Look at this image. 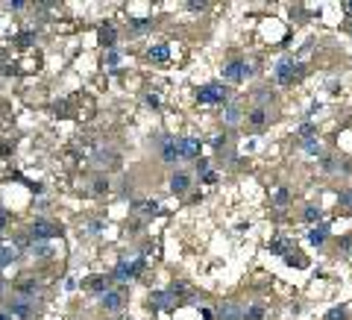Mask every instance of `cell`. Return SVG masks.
<instances>
[{
    "mask_svg": "<svg viewBox=\"0 0 352 320\" xmlns=\"http://www.w3.org/2000/svg\"><path fill=\"white\" fill-rule=\"evenodd\" d=\"M273 200H276L279 206H285V203H288V191H285V188H279V191L273 194Z\"/></svg>",
    "mask_w": 352,
    "mask_h": 320,
    "instance_id": "cell-31",
    "label": "cell"
},
{
    "mask_svg": "<svg viewBox=\"0 0 352 320\" xmlns=\"http://www.w3.org/2000/svg\"><path fill=\"white\" fill-rule=\"evenodd\" d=\"M62 229L53 224V221H35L32 224V229H30V235L35 238V241H50V238H56Z\"/></svg>",
    "mask_w": 352,
    "mask_h": 320,
    "instance_id": "cell-3",
    "label": "cell"
},
{
    "mask_svg": "<svg viewBox=\"0 0 352 320\" xmlns=\"http://www.w3.org/2000/svg\"><path fill=\"white\" fill-rule=\"evenodd\" d=\"M256 100H258V103H267V100H270V91H264V88L256 91Z\"/></svg>",
    "mask_w": 352,
    "mask_h": 320,
    "instance_id": "cell-36",
    "label": "cell"
},
{
    "mask_svg": "<svg viewBox=\"0 0 352 320\" xmlns=\"http://www.w3.org/2000/svg\"><path fill=\"white\" fill-rule=\"evenodd\" d=\"M0 320H12V318H9V315H6V312H0Z\"/></svg>",
    "mask_w": 352,
    "mask_h": 320,
    "instance_id": "cell-41",
    "label": "cell"
},
{
    "mask_svg": "<svg viewBox=\"0 0 352 320\" xmlns=\"http://www.w3.org/2000/svg\"><path fill=\"white\" fill-rule=\"evenodd\" d=\"M85 285H88V291H97V294L103 297V294L109 291V276H91Z\"/></svg>",
    "mask_w": 352,
    "mask_h": 320,
    "instance_id": "cell-12",
    "label": "cell"
},
{
    "mask_svg": "<svg viewBox=\"0 0 352 320\" xmlns=\"http://www.w3.org/2000/svg\"><path fill=\"white\" fill-rule=\"evenodd\" d=\"M250 124H253V127H264V124H267V115H264V109L250 112Z\"/></svg>",
    "mask_w": 352,
    "mask_h": 320,
    "instance_id": "cell-21",
    "label": "cell"
},
{
    "mask_svg": "<svg viewBox=\"0 0 352 320\" xmlns=\"http://www.w3.org/2000/svg\"><path fill=\"white\" fill-rule=\"evenodd\" d=\"M32 41H35V35H32V32H21V35H18V44H21V47H30Z\"/></svg>",
    "mask_w": 352,
    "mask_h": 320,
    "instance_id": "cell-30",
    "label": "cell"
},
{
    "mask_svg": "<svg viewBox=\"0 0 352 320\" xmlns=\"http://www.w3.org/2000/svg\"><path fill=\"white\" fill-rule=\"evenodd\" d=\"M217 318H220V320H241V312H238L235 303H226V306L217 309Z\"/></svg>",
    "mask_w": 352,
    "mask_h": 320,
    "instance_id": "cell-13",
    "label": "cell"
},
{
    "mask_svg": "<svg viewBox=\"0 0 352 320\" xmlns=\"http://www.w3.org/2000/svg\"><path fill=\"white\" fill-rule=\"evenodd\" d=\"M299 135H302V138H311V135H314V124H302V127H299Z\"/></svg>",
    "mask_w": 352,
    "mask_h": 320,
    "instance_id": "cell-32",
    "label": "cell"
},
{
    "mask_svg": "<svg viewBox=\"0 0 352 320\" xmlns=\"http://www.w3.org/2000/svg\"><path fill=\"white\" fill-rule=\"evenodd\" d=\"M214 179H217V173H214V170H209V173H206V176H203V182H209V185H211V182H214Z\"/></svg>",
    "mask_w": 352,
    "mask_h": 320,
    "instance_id": "cell-38",
    "label": "cell"
},
{
    "mask_svg": "<svg viewBox=\"0 0 352 320\" xmlns=\"http://www.w3.org/2000/svg\"><path fill=\"white\" fill-rule=\"evenodd\" d=\"M350 35H352V24H350Z\"/></svg>",
    "mask_w": 352,
    "mask_h": 320,
    "instance_id": "cell-44",
    "label": "cell"
},
{
    "mask_svg": "<svg viewBox=\"0 0 352 320\" xmlns=\"http://www.w3.org/2000/svg\"><path fill=\"white\" fill-rule=\"evenodd\" d=\"M241 118H244V115H241V109H238V106H226V109H223V121L229 124V127H238V124H241Z\"/></svg>",
    "mask_w": 352,
    "mask_h": 320,
    "instance_id": "cell-15",
    "label": "cell"
},
{
    "mask_svg": "<svg viewBox=\"0 0 352 320\" xmlns=\"http://www.w3.org/2000/svg\"><path fill=\"white\" fill-rule=\"evenodd\" d=\"M197 103H220V106H226V103H229V88L220 85V82L203 85V88L197 91Z\"/></svg>",
    "mask_w": 352,
    "mask_h": 320,
    "instance_id": "cell-1",
    "label": "cell"
},
{
    "mask_svg": "<svg viewBox=\"0 0 352 320\" xmlns=\"http://www.w3.org/2000/svg\"><path fill=\"white\" fill-rule=\"evenodd\" d=\"M115 276H118V279H124V282L132 276V273H129V264H127V261H121V264L115 267Z\"/></svg>",
    "mask_w": 352,
    "mask_h": 320,
    "instance_id": "cell-26",
    "label": "cell"
},
{
    "mask_svg": "<svg viewBox=\"0 0 352 320\" xmlns=\"http://www.w3.org/2000/svg\"><path fill=\"white\" fill-rule=\"evenodd\" d=\"M302 150L308 156H320V141L317 138H302Z\"/></svg>",
    "mask_w": 352,
    "mask_h": 320,
    "instance_id": "cell-19",
    "label": "cell"
},
{
    "mask_svg": "<svg viewBox=\"0 0 352 320\" xmlns=\"http://www.w3.org/2000/svg\"><path fill=\"white\" fill-rule=\"evenodd\" d=\"M203 141L200 138H182L179 141V159H200Z\"/></svg>",
    "mask_w": 352,
    "mask_h": 320,
    "instance_id": "cell-6",
    "label": "cell"
},
{
    "mask_svg": "<svg viewBox=\"0 0 352 320\" xmlns=\"http://www.w3.org/2000/svg\"><path fill=\"white\" fill-rule=\"evenodd\" d=\"M106 188H109V182H106V179H97V182H94V191L97 194H103Z\"/></svg>",
    "mask_w": 352,
    "mask_h": 320,
    "instance_id": "cell-35",
    "label": "cell"
},
{
    "mask_svg": "<svg viewBox=\"0 0 352 320\" xmlns=\"http://www.w3.org/2000/svg\"><path fill=\"white\" fill-rule=\"evenodd\" d=\"M188 185H191L188 173H173V176H170V191L173 194H185L188 191Z\"/></svg>",
    "mask_w": 352,
    "mask_h": 320,
    "instance_id": "cell-10",
    "label": "cell"
},
{
    "mask_svg": "<svg viewBox=\"0 0 352 320\" xmlns=\"http://www.w3.org/2000/svg\"><path fill=\"white\" fill-rule=\"evenodd\" d=\"M188 9H191V12H200V9H206V3H203V0H191Z\"/></svg>",
    "mask_w": 352,
    "mask_h": 320,
    "instance_id": "cell-33",
    "label": "cell"
},
{
    "mask_svg": "<svg viewBox=\"0 0 352 320\" xmlns=\"http://www.w3.org/2000/svg\"><path fill=\"white\" fill-rule=\"evenodd\" d=\"M247 74H250V65L244 62V59H235V62H229L223 68V80H226V82H241Z\"/></svg>",
    "mask_w": 352,
    "mask_h": 320,
    "instance_id": "cell-4",
    "label": "cell"
},
{
    "mask_svg": "<svg viewBox=\"0 0 352 320\" xmlns=\"http://www.w3.org/2000/svg\"><path fill=\"white\" fill-rule=\"evenodd\" d=\"M32 253H35V256H50V247H47L44 241H35V244H32Z\"/></svg>",
    "mask_w": 352,
    "mask_h": 320,
    "instance_id": "cell-28",
    "label": "cell"
},
{
    "mask_svg": "<svg viewBox=\"0 0 352 320\" xmlns=\"http://www.w3.org/2000/svg\"><path fill=\"white\" fill-rule=\"evenodd\" d=\"M9 224V215H6V212H3V209H0V229H3V226Z\"/></svg>",
    "mask_w": 352,
    "mask_h": 320,
    "instance_id": "cell-40",
    "label": "cell"
},
{
    "mask_svg": "<svg viewBox=\"0 0 352 320\" xmlns=\"http://www.w3.org/2000/svg\"><path fill=\"white\" fill-rule=\"evenodd\" d=\"M9 9H15V12L24 9V0H9Z\"/></svg>",
    "mask_w": 352,
    "mask_h": 320,
    "instance_id": "cell-37",
    "label": "cell"
},
{
    "mask_svg": "<svg viewBox=\"0 0 352 320\" xmlns=\"http://www.w3.org/2000/svg\"><path fill=\"white\" fill-rule=\"evenodd\" d=\"M161 156H164V161H176L179 159V141L164 138V141H161Z\"/></svg>",
    "mask_w": 352,
    "mask_h": 320,
    "instance_id": "cell-9",
    "label": "cell"
},
{
    "mask_svg": "<svg viewBox=\"0 0 352 320\" xmlns=\"http://www.w3.org/2000/svg\"><path fill=\"white\" fill-rule=\"evenodd\" d=\"M261 318H264V309H261V306H253V309L244 315V320H261Z\"/></svg>",
    "mask_w": 352,
    "mask_h": 320,
    "instance_id": "cell-27",
    "label": "cell"
},
{
    "mask_svg": "<svg viewBox=\"0 0 352 320\" xmlns=\"http://www.w3.org/2000/svg\"><path fill=\"white\" fill-rule=\"evenodd\" d=\"M347 12H350V15H352V3H347Z\"/></svg>",
    "mask_w": 352,
    "mask_h": 320,
    "instance_id": "cell-42",
    "label": "cell"
},
{
    "mask_svg": "<svg viewBox=\"0 0 352 320\" xmlns=\"http://www.w3.org/2000/svg\"><path fill=\"white\" fill-rule=\"evenodd\" d=\"M302 218H305V221H308V224H314V221H320V218H323V212H320V209H317V206H308V209H305V215H302Z\"/></svg>",
    "mask_w": 352,
    "mask_h": 320,
    "instance_id": "cell-23",
    "label": "cell"
},
{
    "mask_svg": "<svg viewBox=\"0 0 352 320\" xmlns=\"http://www.w3.org/2000/svg\"><path fill=\"white\" fill-rule=\"evenodd\" d=\"M150 303H153L156 309H173V306H176V294H173V291H156V294L150 297Z\"/></svg>",
    "mask_w": 352,
    "mask_h": 320,
    "instance_id": "cell-8",
    "label": "cell"
},
{
    "mask_svg": "<svg viewBox=\"0 0 352 320\" xmlns=\"http://www.w3.org/2000/svg\"><path fill=\"white\" fill-rule=\"evenodd\" d=\"M147 103H150V106H159V94H156V91H153V94H147Z\"/></svg>",
    "mask_w": 352,
    "mask_h": 320,
    "instance_id": "cell-39",
    "label": "cell"
},
{
    "mask_svg": "<svg viewBox=\"0 0 352 320\" xmlns=\"http://www.w3.org/2000/svg\"><path fill=\"white\" fill-rule=\"evenodd\" d=\"M115 38H118L115 27H103V30H100V44H103V47H115Z\"/></svg>",
    "mask_w": 352,
    "mask_h": 320,
    "instance_id": "cell-17",
    "label": "cell"
},
{
    "mask_svg": "<svg viewBox=\"0 0 352 320\" xmlns=\"http://www.w3.org/2000/svg\"><path fill=\"white\" fill-rule=\"evenodd\" d=\"M341 209H344V215H352V188L341 194Z\"/></svg>",
    "mask_w": 352,
    "mask_h": 320,
    "instance_id": "cell-20",
    "label": "cell"
},
{
    "mask_svg": "<svg viewBox=\"0 0 352 320\" xmlns=\"http://www.w3.org/2000/svg\"><path fill=\"white\" fill-rule=\"evenodd\" d=\"M124 303H127L124 291H112V288H109L103 297H100V306H103L106 312H112V315H115V312H121V309H124Z\"/></svg>",
    "mask_w": 352,
    "mask_h": 320,
    "instance_id": "cell-5",
    "label": "cell"
},
{
    "mask_svg": "<svg viewBox=\"0 0 352 320\" xmlns=\"http://www.w3.org/2000/svg\"><path fill=\"white\" fill-rule=\"evenodd\" d=\"M326 320H350V315H347L344 309H332V312L326 315Z\"/></svg>",
    "mask_w": 352,
    "mask_h": 320,
    "instance_id": "cell-29",
    "label": "cell"
},
{
    "mask_svg": "<svg viewBox=\"0 0 352 320\" xmlns=\"http://www.w3.org/2000/svg\"><path fill=\"white\" fill-rule=\"evenodd\" d=\"M147 56H150V62H167L170 59V47L167 44H156V47L147 50Z\"/></svg>",
    "mask_w": 352,
    "mask_h": 320,
    "instance_id": "cell-11",
    "label": "cell"
},
{
    "mask_svg": "<svg viewBox=\"0 0 352 320\" xmlns=\"http://www.w3.org/2000/svg\"><path fill=\"white\" fill-rule=\"evenodd\" d=\"M0 244H3V238H0Z\"/></svg>",
    "mask_w": 352,
    "mask_h": 320,
    "instance_id": "cell-45",
    "label": "cell"
},
{
    "mask_svg": "<svg viewBox=\"0 0 352 320\" xmlns=\"http://www.w3.org/2000/svg\"><path fill=\"white\" fill-rule=\"evenodd\" d=\"M32 312H35V309H32L30 300H15V303H9V312H6V315H9V318L30 320V318H32Z\"/></svg>",
    "mask_w": 352,
    "mask_h": 320,
    "instance_id": "cell-7",
    "label": "cell"
},
{
    "mask_svg": "<svg viewBox=\"0 0 352 320\" xmlns=\"http://www.w3.org/2000/svg\"><path fill=\"white\" fill-rule=\"evenodd\" d=\"M299 71H302V68L293 62V59H282V62L276 65V80H279L282 85H290V82L299 77Z\"/></svg>",
    "mask_w": 352,
    "mask_h": 320,
    "instance_id": "cell-2",
    "label": "cell"
},
{
    "mask_svg": "<svg viewBox=\"0 0 352 320\" xmlns=\"http://www.w3.org/2000/svg\"><path fill=\"white\" fill-rule=\"evenodd\" d=\"M335 164H338L335 159H323V170H326V173H332V170H335Z\"/></svg>",
    "mask_w": 352,
    "mask_h": 320,
    "instance_id": "cell-34",
    "label": "cell"
},
{
    "mask_svg": "<svg viewBox=\"0 0 352 320\" xmlns=\"http://www.w3.org/2000/svg\"><path fill=\"white\" fill-rule=\"evenodd\" d=\"M285 261H288V264H296V267H305V264H308V261H305V256H299V253H293V250L285 256Z\"/></svg>",
    "mask_w": 352,
    "mask_h": 320,
    "instance_id": "cell-24",
    "label": "cell"
},
{
    "mask_svg": "<svg viewBox=\"0 0 352 320\" xmlns=\"http://www.w3.org/2000/svg\"><path fill=\"white\" fill-rule=\"evenodd\" d=\"M138 212H141V215H159L161 206H159V203H141V206H138Z\"/></svg>",
    "mask_w": 352,
    "mask_h": 320,
    "instance_id": "cell-22",
    "label": "cell"
},
{
    "mask_svg": "<svg viewBox=\"0 0 352 320\" xmlns=\"http://www.w3.org/2000/svg\"><path fill=\"white\" fill-rule=\"evenodd\" d=\"M18 258V250L12 247V244H0V267H6V264H12Z\"/></svg>",
    "mask_w": 352,
    "mask_h": 320,
    "instance_id": "cell-14",
    "label": "cell"
},
{
    "mask_svg": "<svg viewBox=\"0 0 352 320\" xmlns=\"http://www.w3.org/2000/svg\"><path fill=\"white\" fill-rule=\"evenodd\" d=\"M326 235H329V229H326V226H314V229L308 232V244H314V247H320L323 241H326Z\"/></svg>",
    "mask_w": 352,
    "mask_h": 320,
    "instance_id": "cell-16",
    "label": "cell"
},
{
    "mask_svg": "<svg viewBox=\"0 0 352 320\" xmlns=\"http://www.w3.org/2000/svg\"><path fill=\"white\" fill-rule=\"evenodd\" d=\"M0 291H3V279H0Z\"/></svg>",
    "mask_w": 352,
    "mask_h": 320,
    "instance_id": "cell-43",
    "label": "cell"
},
{
    "mask_svg": "<svg viewBox=\"0 0 352 320\" xmlns=\"http://www.w3.org/2000/svg\"><path fill=\"white\" fill-rule=\"evenodd\" d=\"M147 30H150V21H147V18L132 21V32H138V35H141V32H147Z\"/></svg>",
    "mask_w": 352,
    "mask_h": 320,
    "instance_id": "cell-25",
    "label": "cell"
},
{
    "mask_svg": "<svg viewBox=\"0 0 352 320\" xmlns=\"http://www.w3.org/2000/svg\"><path fill=\"white\" fill-rule=\"evenodd\" d=\"M18 291H21V294H24V297H35V294H38V291H41V285H38V282H35V279H24V282H21V285H18Z\"/></svg>",
    "mask_w": 352,
    "mask_h": 320,
    "instance_id": "cell-18",
    "label": "cell"
}]
</instances>
